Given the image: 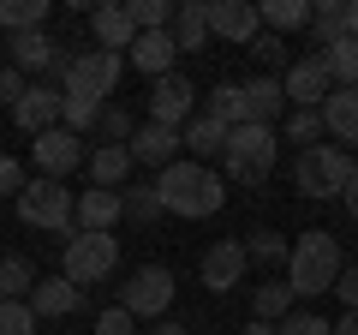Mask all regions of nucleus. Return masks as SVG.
Returning a JSON list of instances; mask_svg holds the SVG:
<instances>
[{
	"mask_svg": "<svg viewBox=\"0 0 358 335\" xmlns=\"http://www.w3.org/2000/svg\"><path fill=\"white\" fill-rule=\"evenodd\" d=\"M155 192H162L167 216H185V221H209L227 204V180H221L209 162H192V156H179L173 168H162V174H155Z\"/></svg>",
	"mask_w": 358,
	"mask_h": 335,
	"instance_id": "obj_1",
	"label": "nucleus"
},
{
	"mask_svg": "<svg viewBox=\"0 0 358 335\" xmlns=\"http://www.w3.org/2000/svg\"><path fill=\"white\" fill-rule=\"evenodd\" d=\"M341 270H346L341 240H334V233H322V228L299 233L293 252H287V287H293V299H322V294H334Z\"/></svg>",
	"mask_w": 358,
	"mask_h": 335,
	"instance_id": "obj_2",
	"label": "nucleus"
},
{
	"mask_svg": "<svg viewBox=\"0 0 358 335\" xmlns=\"http://www.w3.org/2000/svg\"><path fill=\"white\" fill-rule=\"evenodd\" d=\"M227 180L233 186H268V174H275V156H281V144H275V126H233L227 132Z\"/></svg>",
	"mask_w": 358,
	"mask_h": 335,
	"instance_id": "obj_3",
	"label": "nucleus"
},
{
	"mask_svg": "<svg viewBox=\"0 0 358 335\" xmlns=\"http://www.w3.org/2000/svg\"><path fill=\"white\" fill-rule=\"evenodd\" d=\"M114 270H120V240H114V233H84V228L66 233V245H60V275H66L72 287H96V282H108Z\"/></svg>",
	"mask_w": 358,
	"mask_h": 335,
	"instance_id": "obj_4",
	"label": "nucleus"
},
{
	"mask_svg": "<svg viewBox=\"0 0 358 335\" xmlns=\"http://www.w3.org/2000/svg\"><path fill=\"white\" fill-rule=\"evenodd\" d=\"M13 210H18V221H24V228H36V233H72L78 221H72V210H78V192H66V180H30L24 192L13 198Z\"/></svg>",
	"mask_w": 358,
	"mask_h": 335,
	"instance_id": "obj_5",
	"label": "nucleus"
},
{
	"mask_svg": "<svg viewBox=\"0 0 358 335\" xmlns=\"http://www.w3.org/2000/svg\"><path fill=\"white\" fill-rule=\"evenodd\" d=\"M352 162H358V156L341 150V144H310V150H299V156H293V186H299V198H341Z\"/></svg>",
	"mask_w": 358,
	"mask_h": 335,
	"instance_id": "obj_6",
	"label": "nucleus"
},
{
	"mask_svg": "<svg viewBox=\"0 0 358 335\" xmlns=\"http://www.w3.org/2000/svg\"><path fill=\"white\" fill-rule=\"evenodd\" d=\"M120 306H126L138 323L143 317L162 323L167 306H173V270H167V264H138V270L126 275V287H120Z\"/></svg>",
	"mask_w": 358,
	"mask_h": 335,
	"instance_id": "obj_7",
	"label": "nucleus"
},
{
	"mask_svg": "<svg viewBox=\"0 0 358 335\" xmlns=\"http://www.w3.org/2000/svg\"><path fill=\"white\" fill-rule=\"evenodd\" d=\"M120 78H126V54L84 48V54L72 60V78H66L60 90H78V96H96V102H108V96L120 90Z\"/></svg>",
	"mask_w": 358,
	"mask_h": 335,
	"instance_id": "obj_8",
	"label": "nucleus"
},
{
	"mask_svg": "<svg viewBox=\"0 0 358 335\" xmlns=\"http://www.w3.org/2000/svg\"><path fill=\"white\" fill-rule=\"evenodd\" d=\"M192 108H197V84L185 72H167V78H155V84H150V120H155V126L185 132Z\"/></svg>",
	"mask_w": 358,
	"mask_h": 335,
	"instance_id": "obj_9",
	"label": "nucleus"
},
{
	"mask_svg": "<svg viewBox=\"0 0 358 335\" xmlns=\"http://www.w3.org/2000/svg\"><path fill=\"white\" fill-rule=\"evenodd\" d=\"M30 162H36L42 180H66L72 168H84V138L66 132V126H54V132H42V138L30 144Z\"/></svg>",
	"mask_w": 358,
	"mask_h": 335,
	"instance_id": "obj_10",
	"label": "nucleus"
},
{
	"mask_svg": "<svg viewBox=\"0 0 358 335\" xmlns=\"http://www.w3.org/2000/svg\"><path fill=\"white\" fill-rule=\"evenodd\" d=\"M245 270H251V258H245V240H215L203 252V264H197V275H203L209 294H233V287L245 282Z\"/></svg>",
	"mask_w": 358,
	"mask_h": 335,
	"instance_id": "obj_11",
	"label": "nucleus"
},
{
	"mask_svg": "<svg viewBox=\"0 0 358 335\" xmlns=\"http://www.w3.org/2000/svg\"><path fill=\"white\" fill-rule=\"evenodd\" d=\"M281 90H287V102H293V108H322V102H329V90H334L322 54L293 60V66H287V78H281Z\"/></svg>",
	"mask_w": 358,
	"mask_h": 335,
	"instance_id": "obj_12",
	"label": "nucleus"
},
{
	"mask_svg": "<svg viewBox=\"0 0 358 335\" xmlns=\"http://www.w3.org/2000/svg\"><path fill=\"white\" fill-rule=\"evenodd\" d=\"M257 30H263V18H257L251 0H209V36L233 42V48H251Z\"/></svg>",
	"mask_w": 358,
	"mask_h": 335,
	"instance_id": "obj_13",
	"label": "nucleus"
},
{
	"mask_svg": "<svg viewBox=\"0 0 358 335\" xmlns=\"http://www.w3.org/2000/svg\"><path fill=\"white\" fill-rule=\"evenodd\" d=\"M239 108H245V126H275L287 114V90L275 72H257L239 84Z\"/></svg>",
	"mask_w": 358,
	"mask_h": 335,
	"instance_id": "obj_14",
	"label": "nucleus"
},
{
	"mask_svg": "<svg viewBox=\"0 0 358 335\" xmlns=\"http://www.w3.org/2000/svg\"><path fill=\"white\" fill-rule=\"evenodd\" d=\"M13 126H18V132H30V138H42V132H54V126H60V90H54L48 78H36V84H30L24 96H18Z\"/></svg>",
	"mask_w": 358,
	"mask_h": 335,
	"instance_id": "obj_15",
	"label": "nucleus"
},
{
	"mask_svg": "<svg viewBox=\"0 0 358 335\" xmlns=\"http://www.w3.org/2000/svg\"><path fill=\"white\" fill-rule=\"evenodd\" d=\"M126 60H131V72H143L150 84H155V78H167V72H173V60H179L173 30H138L131 48H126Z\"/></svg>",
	"mask_w": 358,
	"mask_h": 335,
	"instance_id": "obj_16",
	"label": "nucleus"
},
{
	"mask_svg": "<svg viewBox=\"0 0 358 335\" xmlns=\"http://www.w3.org/2000/svg\"><path fill=\"white\" fill-rule=\"evenodd\" d=\"M126 150H131V162H138V168H155V174H162V168L179 162V150H185V144H179L173 126H155V120H143V126L131 132Z\"/></svg>",
	"mask_w": 358,
	"mask_h": 335,
	"instance_id": "obj_17",
	"label": "nucleus"
},
{
	"mask_svg": "<svg viewBox=\"0 0 358 335\" xmlns=\"http://www.w3.org/2000/svg\"><path fill=\"white\" fill-rule=\"evenodd\" d=\"M126 216V198L120 192H102V186H90V192H78V210H72V221L84 233H114V221Z\"/></svg>",
	"mask_w": 358,
	"mask_h": 335,
	"instance_id": "obj_18",
	"label": "nucleus"
},
{
	"mask_svg": "<svg viewBox=\"0 0 358 335\" xmlns=\"http://www.w3.org/2000/svg\"><path fill=\"white\" fill-rule=\"evenodd\" d=\"M322 132H329L334 144H358V90H346V84H334L329 102H322Z\"/></svg>",
	"mask_w": 358,
	"mask_h": 335,
	"instance_id": "obj_19",
	"label": "nucleus"
},
{
	"mask_svg": "<svg viewBox=\"0 0 358 335\" xmlns=\"http://www.w3.org/2000/svg\"><path fill=\"white\" fill-rule=\"evenodd\" d=\"M78 306H84V287H72L66 275H42V282L30 287V311H36V317H72Z\"/></svg>",
	"mask_w": 358,
	"mask_h": 335,
	"instance_id": "obj_20",
	"label": "nucleus"
},
{
	"mask_svg": "<svg viewBox=\"0 0 358 335\" xmlns=\"http://www.w3.org/2000/svg\"><path fill=\"white\" fill-rule=\"evenodd\" d=\"M90 30H96V48H108V54H126L131 36H138L126 6H90Z\"/></svg>",
	"mask_w": 358,
	"mask_h": 335,
	"instance_id": "obj_21",
	"label": "nucleus"
},
{
	"mask_svg": "<svg viewBox=\"0 0 358 335\" xmlns=\"http://www.w3.org/2000/svg\"><path fill=\"white\" fill-rule=\"evenodd\" d=\"M173 48L179 54L209 48V0H179L173 6Z\"/></svg>",
	"mask_w": 358,
	"mask_h": 335,
	"instance_id": "obj_22",
	"label": "nucleus"
},
{
	"mask_svg": "<svg viewBox=\"0 0 358 335\" xmlns=\"http://www.w3.org/2000/svg\"><path fill=\"white\" fill-rule=\"evenodd\" d=\"M131 150L126 144H102V150H90V186H102V192H120L131 180Z\"/></svg>",
	"mask_w": 358,
	"mask_h": 335,
	"instance_id": "obj_23",
	"label": "nucleus"
},
{
	"mask_svg": "<svg viewBox=\"0 0 358 335\" xmlns=\"http://www.w3.org/2000/svg\"><path fill=\"white\" fill-rule=\"evenodd\" d=\"M227 132L233 126H221L215 114H192V120H185V132H179V144L192 150V162H209V156L227 150Z\"/></svg>",
	"mask_w": 358,
	"mask_h": 335,
	"instance_id": "obj_24",
	"label": "nucleus"
},
{
	"mask_svg": "<svg viewBox=\"0 0 358 335\" xmlns=\"http://www.w3.org/2000/svg\"><path fill=\"white\" fill-rule=\"evenodd\" d=\"M6 48H13V66H18L24 78H42L60 42H54L48 30H24V36H6Z\"/></svg>",
	"mask_w": 358,
	"mask_h": 335,
	"instance_id": "obj_25",
	"label": "nucleus"
},
{
	"mask_svg": "<svg viewBox=\"0 0 358 335\" xmlns=\"http://www.w3.org/2000/svg\"><path fill=\"white\" fill-rule=\"evenodd\" d=\"M251 317H263V323L293 317V287H287V275H268V282L251 294Z\"/></svg>",
	"mask_w": 358,
	"mask_h": 335,
	"instance_id": "obj_26",
	"label": "nucleus"
},
{
	"mask_svg": "<svg viewBox=\"0 0 358 335\" xmlns=\"http://www.w3.org/2000/svg\"><path fill=\"white\" fill-rule=\"evenodd\" d=\"M310 0H263L257 6V18H263V30H275V36H287V30H299V25H310Z\"/></svg>",
	"mask_w": 358,
	"mask_h": 335,
	"instance_id": "obj_27",
	"label": "nucleus"
},
{
	"mask_svg": "<svg viewBox=\"0 0 358 335\" xmlns=\"http://www.w3.org/2000/svg\"><path fill=\"white\" fill-rule=\"evenodd\" d=\"M42 275H36V264L30 258H18V252H6L0 258V306L6 299H30V287H36Z\"/></svg>",
	"mask_w": 358,
	"mask_h": 335,
	"instance_id": "obj_28",
	"label": "nucleus"
},
{
	"mask_svg": "<svg viewBox=\"0 0 358 335\" xmlns=\"http://www.w3.org/2000/svg\"><path fill=\"white\" fill-rule=\"evenodd\" d=\"M48 25V0H0V30L6 36H24V30Z\"/></svg>",
	"mask_w": 358,
	"mask_h": 335,
	"instance_id": "obj_29",
	"label": "nucleus"
},
{
	"mask_svg": "<svg viewBox=\"0 0 358 335\" xmlns=\"http://www.w3.org/2000/svg\"><path fill=\"white\" fill-rule=\"evenodd\" d=\"M102 108L108 102H96V96H78V90H60V126L66 132H96V120H102Z\"/></svg>",
	"mask_w": 358,
	"mask_h": 335,
	"instance_id": "obj_30",
	"label": "nucleus"
},
{
	"mask_svg": "<svg viewBox=\"0 0 358 335\" xmlns=\"http://www.w3.org/2000/svg\"><path fill=\"white\" fill-rule=\"evenodd\" d=\"M287 252H293V240H281L275 228L245 233V258H251V264H263V270H281V264H287Z\"/></svg>",
	"mask_w": 358,
	"mask_h": 335,
	"instance_id": "obj_31",
	"label": "nucleus"
},
{
	"mask_svg": "<svg viewBox=\"0 0 358 335\" xmlns=\"http://www.w3.org/2000/svg\"><path fill=\"white\" fill-rule=\"evenodd\" d=\"M310 36H317V54L346 36V0H322L317 13H310Z\"/></svg>",
	"mask_w": 358,
	"mask_h": 335,
	"instance_id": "obj_32",
	"label": "nucleus"
},
{
	"mask_svg": "<svg viewBox=\"0 0 358 335\" xmlns=\"http://www.w3.org/2000/svg\"><path fill=\"white\" fill-rule=\"evenodd\" d=\"M281 138H287V144H299V150L322 144V108H287V120H281Z\"/></svg>",
	"mask_w": 358,
	"mask_h": 335,
	"instance_id": "obj_33",
	"label": "nucleus"
},
{
	"mask_svg": "<svg viewBox=\"0 0 358 335\" xmlns=\"http://www.w3.org/2000/svg\"><path fill=\"white\" fill-rule=\"evenodd\" d=\"M322 66H329V78H334V84L358 90V36H341L334 48H322Z\"/></svg>",
	"mask_w": 358,
	"mask_h": 335,
	"instance_id": "obj_34",
	"label": "nucleus"
},
{
	"mask_svg": "<svg viewBox=\"0 0 358 335\" xmlns=\"http://www.w3.org/2000/svg\"><path fill=\"white\" fill-rule=\"evenodd\" d=\"M126 198V216L138 221V228H150V221H162L167 210H162V192H155V180H131V192H120Z\"/></svg>",
	"mask_w": 358,
	"mask_h": 335,
	"instance_id": "obj_35",
	"label": "nucleus"
},
{
	"mask_svg": "<svg viewBox=\"0 0 358 335\" xmlns=\"http://www.w3.org/2000/svg\"><path fill=\"white\" fill-rule=\"evenodd\" d=\"M203 114H215L221 126H245V108H239V84H227V78H221L215 90L203 96Z\"/></svg>",
	"mask_w": 358,
	"mask_h": 335,
	"instance_id": "obj_36",
	"label": "nucleus"
},
{
	"mask_svg": "<svg viewBox=\"0 0 358 335\" xmlns=\"http://www.w3.org/2000/svg\"><path fill=\"white\" fill-rule=\"evenodd\" d=\"M126 13L138 30H173V0H131Z\"/></svg>",
	"mask_w": 358,
	"mask_h": 335,
	"instance_id": "obj_37",
	"label": "nucleus"
},
{
	"mask_svg": "<svg viewBox=\"0 0 358 335\" xmlns=\"http://www.w3.org/2000/svg\"><path fill=\"white\" fill-rule=\"evenodd\" d=\"M36 311H30V299H6L0 306V335H36Z\"/></svg>",
	"mask_w": 358,
	"mask_h": 335,
	"instance_id": "obj_38",
	"label": "nucleus"
},
{
	"mask_svg": "<svg viewBox=\"0 0 358 335\" xmlns=\"http://www.w3.org/2000/svg\"><path fill=\"white\" fill-rule=\"evenodd\" d=\"M96 132H102L108 144H131V132H138V126H131V114H126V108H114V102H108V108H102V120H96Z\"/></svg>",
	"mask_w": 358,
	"mask_h": 335,
	"instance_id": "obj_39",
	"label": "nucleus"
},
{
	"mask_svg": "<svg viewBox=\"0 0 358 335\" xmlns=\"http://www.w3.org/2000/svg\"><path fill=\"white\" fill-rule=\"evenodd\" d=\"M275 329H281V335H334V323L317 317V311H293V317H281Z\"/></svg>",
	"mask_w": 358,
	"mask_h": 335,
	"instance_id": "obj_40",
	"label": "nucleus"
},
{
	"mask_svg": "<svg viewBox=\"0 0 358 335\" xmlns=\"http://www.w3.org/2000/svg\"><path fill=\"white\" fill-rule=\"evenodd\" d=\"M30 84H36V78H24L18 66H0V108H18V96H24Z\"/></svg>",
	"mask_w": 358,
	"mask_h": 335,
	"instance_id": "obj_41",
	"label": "nucleus"
},
{
	"mask_svg": "<svg viewBox=\"0 0 358 335\" xmlns=\"http://www.w3.org/2000/svg\"><path fill=\"white\" fill-rule=\"evenodd\" d=\"M96 335H138V317H131L126 306H108L102 317H96Z\"/></svg>",
	"mask_w": 358,
	"mask_h": 335,
	"instance_id": "obj_42",
	"label": "nucleus"
},
{
	"mask_svg": "<svg viewBox=\"0 0 358 335\" xmlns=\"http://www.w3.org/2000/svg\"><path fill=\"white\" fill-rule=\"evenodd\" d=\"M24 186H30L24 162H18V156H0V198H18Z\"/></svg>",
	"mask_w": 358,
	"mask_h": 335,
	"instance_id": "obj_43",
	"label": "nucleus"
},
{
	"mask_svg": "<svg viewBox=\"0 0 358 335\" xmlns=\"http://www.w3.org/2000/svg\"><path fill=\"white\" fill-rule=\"evenodd\" d=\"M72 60H78V48H72V42H60V48H54V60H48V78H54V90H60L66 78H72Z\"/></svg>",
	"mask_w": 358,
	"mask_h": 335,
	"instance_id": "obj_44",
	"label": "nucleus"
},
{
	"mask_svg": "<svg viewBox=\"0 0 358 335\" xmlns=\"http://www.w3.org/2000/svg\"><path fill=\"white\" fill-rule=\"evenodd\" d=\"M251 54H257V60H275V66H281V54H287V42L275 36V30H257V42H251Z\"/></svg>",
	"mask_w": 358,
	"mask_h": 335,
	"instance_id": "obj_45",
	"label": "nucleus"
},
{
	"mask_svg": "<svg viewBox=\"0 0 358 335\" xmlns=\"http://www.w3.org/2000/svg\"><path fill=\"white\" fill-rule=\"evenodd\" d=\"M334 294L346 299V311H358V264H346V270H341V282H334Z\"/></svg>",
	"mask_w": 358,
	"mask_h": 335,
	"instance_id": "obj_46",
	"label": "nucleus"
},
{
	"mask_svg": "<svg viewBox=\"0 0 358 335\" xmlns=\"http://www.w3.org/2000/svg\"><path fill=\"white\" fill-rule=\"evenodd\" d=\"M341 204H346V216L358 221V162H352V174H346V192H341Z\"/></svg>",
	"mask_w": 358,
	"mask_h": 335,
	"instance_id": "obj_47",
	"label": "nucleus"
},
{
	"mask_svg": "<svg viewBox=\"0 0 358 335\" xmlns=\"http://www.w3.org/2000/svg\"><path fill=\"white\" fill-rule=\"evenodd\" d=\"M150 335H192V329H185V323H173V317H162V323H155Z\"/></svg>",
	"mask_w": 358,
	"mask_h": 335,
	"instance_id": "obj_48",
	"label": "nucleus"
},
{
	"mask_svg": "<svg viewBox=\"0 0 358 335\" xmlns=\"http://www.w3.org/2000/svg\"><path fill=\"white\" fill-rule=\"evenodd\" d=\"M239 335H281V329H275V323H263V317H251V323H245Z\"/></svg>",
	"mask_w": 358,
	"mask_h": 335,
	"instance_id": "obj_49",
	"label": "nucleus"
},
{
	"mask_svg": "<svg viewBox=\"0 0 358 335\" xmlns=\"http://www.w3.org/2000/svg\"><path fill=\"white\" fill-rule=\"evenodd\" d=\"M334 335H358V311H346V317L334 323Z\"/></svg>",
	"mask_w": 358,
	"mask_h": 335,
	"instance_id": "obj_50",
	"label": "nucleus"
},
{
	"mask_svg": "<svg viewBox=\"0 0 358 335\" xmlns=\"http://www.w3.org/2000/svg\"><path fill=\"white\" fill-rule=\"evenodd\" d=\"M346 36H358V0H346Z\"/></svg>",
	"mask_w": 358,
	"mask_h": 335,
	"instance_id": "obj_51",
	"label": "nucleus"
}]
</instances>
